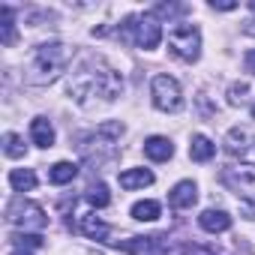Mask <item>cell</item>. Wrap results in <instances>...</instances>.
<instances>
[{
    "label": "cell",
    "mask_w": 255,
    "mask_h": 255,
    "mask_svg": "<svg viewBox=\"0 0 255 255\" xmlns=\"http://www.w3.org/2000/svg\"><path fill=\"white\" fill-rule=\"evenodd\" d=\"M0 42L12 45L15 42V21H12V9L0 6Z\"/></svg>",
    "instance_id": "obj_17"
},
{
    "label": "cell",
    "mask_w": 255,
    "mask_h": 255,
    "mask_svg": "<svg viewBox=\"0 0 255 255\" xmlns=\"http://www.w3.org/2000/svg\"><path fill=\"white\" fill-rule=\"evenodd\" d=\"M9 183H12L15 192H30V189L36 186V174H33L30 168H15V171L9 174Z\"/></svg>",
    "instance_id": "obj_18"
},
{
    "label": "cell",
    "mask_w": 255,
    "mask_h": 255,
    "mask_svg": "<svg viewBox=\"0 0 255 255\" xmlns=\"http://www.w3.org/2000/svg\"><path fill=\"white\" fill-rule=\"evenodd\" d=\"M84 198H87L93 207H108V201H111V195H108V186H105V183H93V186L84 192Z\"/></svg>",
    "instance_id": "obj_21"
},
{
    "label": "cell",
    "mask_w": 255,
    "mask_h": 255,
    "mask_svg": "<svg viewBox=\"0 0 255 255\" xmlns=\"http://www.w3.org/2000/svg\"><path fill=\"white\" fill-rule=\"evenodd\" d=\"M150 93H153V105H156L159 111H177V108L183 105L180 84H177V78H171V75H156Z\"/></svg>",
    "instance_id": "obj_6"
},
{
    "label": "cell",
    "mask_w": 255,
    "mask_h": 255,
    "mask_svg": "<svg viewBox=\"0 0 255 255\" xmlns=\"http://www.w3.org/2000/svg\"><path fill=\"white\" fill-rule=\"evenodd\" d=\"M243 30H246V33H255V21H249V24H246Z\"/></svg>",
    "instance_id": "obj_27"
},
{
    "label": "cell",
    "mask_w": 255,
    "mask_h": 255,
    "mask_svg": "<svg viewBox=\"0 0 255 255\" xmlns=\"http://www.w3.org/2000/svg\"><path fill=\"white\" fill-rule=\"evenodd\" d=\"M6 219L12 225H24V228H45V222H48L45 210L27 198H12L6 207Z\"/></svg>",
    "instance_id": "obj_5"
},
{
    "label": "cell",
    "mask_w": 255,
    "mask_h": 255,
    "mask_svg": "<svg viewBox=\"0 0 255 255\" xmlns=\"http://www.w3.org/2000/svg\"><path fill=\"white\" fill-rule=\"evenodd\" d=\"M249 9H252V12H255V0H252V3H249Z\"/></svg>",
    "instance_id": "obj_29"
},
{
    "label": "cell",
    "mask_w": 255,
    "mask_h": 255,
    "mask_svg": "<svg viewBox=\"0 0 255 255\" xmlns=\"http://www.w3.org/2000/svg\"><path fill=\"white\" fill-rule=\"evenodd\" d=\"M132 219H138V222L159 219V204L156 201H138V204H132Z\"/></svg>",
    "instance_id": "obj_19"
},
{
    "label": "cell",
    "mask_w": 255,
    "mask_h": 255,
    "mask_svg": "<svg viewBox=\"0 0 255 255\" xmlns=\"http://www.w3.org/2000/svg\"><path fill=\"white\" fill-rule=\"evenodd\" d=\"M168 48L174 57L186 60V63H195L201 57V33L195 24H177L171 33H168Z\"/></svg>",
    "instance_id": "obj_4"
},
{
    "label": "cell",
    "mask_w": 255,
    "mask_h": 255,
    "mask_svg": "<svg viewBox=\"0 0 255 255\" xmlns=\"http://www.w3.org/2000/svg\"><path fill=\"white\" fill-rule=\"evenodd\" d=\"M183 12H186V6H168V3L153 9V15H159V18H171V15H183Z\"/></svg>",
    "instance_id": "obj_24"
},
{
    "label": "cell",
    "mask_w": 255,
    "mask_h": 255,
    "mask_svg": "<svg viewBox=\"0 0 255 255\" xmlns=\"http://www.w3.org/2000/svg\"><path fill=\"white\" fill-rule=\"evenodd\" d=\"M246 72H255V51H246Z\"/></svg>",
    "instance_id": "obj_26"
},
{
    "label": "cell",
    "mask_w": 255,
    "mask_h": 255,
    "mask_svg": "<svg viewBox=\"0 0 255 255\" xmlns=\"http://www.w3.org/2000/svg\"><path fill=\"white\" fill-rule=\"evenodd\" d=\"M249 141H252L249 126H234V129L228 132V138H225V144H228V150H231V153H246Z\"/></svg>",
    "instance_id": "obj_14"
},
{
    "label": "cell",
    "mask_w": 255,
    "mask_h": 255,
    "mask_svg": "<svg viewBox=\"0 0 255 255\" xmlns=\"http://www.w3.org/2000/svg\"><path fill=\"white\" fill-rule=\"evenodd\" d=\"M9 255H30V252H24V249H15V252H9Z\"/></svg>",
    "instance_id": "obj_28"
},
{
    "label": "cell",
    "mask_w": 255,
    "mask_h": 255,
    "mask_svg": "<svg viewBox=\"0 0 255 255\" xmlns=\"http://www.w3.org/2000/svg\"><path fill=\"white\" fill-rule=\"evenodd\" d=\"M213 153H216V144H213L207 135H195V138H192L189 156H192L195 162H207V159H213Z\"/></svg>",
    "instance_id": "obj_13"
},
{
    "label": "cell",
    "mask_w": 255,
    "mask_h": 255,
    "mask_svg": "<svg viewBox=\"0 0 255 255\" xmlns=\"http://www.w3.org/2000/svg\"><path fill=\"white\" fill-rule=\"evenodd\" d=\"M150 183H153V171H147V168H126L120 174V186L123 189H144Z\"/></svg>",
    "instance_id": "obj_12"
},
{
    "label": "cell",
    "mask_w": 255,
    "mask_h": 255,
    "mask_svg": "<svg viewBox=\"0 0 255 255\" xmlns=\"http://www.w3.org/2000/svg\"><path fill=\"white\" fill-rule=\"evenodd\" d=\"M81 231H84L87 237H93V240H105V237H108V225H105L96 213L81 216Z\"/></svg>",
    "instance_id": "obj_16"
},
{
    "label": "cell",
    "mask_w": 255,
    "mask_h": 255,
    "mask_svg": "<svg viewBox=\"0 0 255 255\" xmlns=\"http://www.w3.org/2000/svg\"><path fill=\"white\" fill-rule=\"evenodd\" d=\"M3 153H6L9 159H21V156L27 153V144H24L15 132H6V135H3Z\"/></svg>",
    "instance_id": "obj_20"
},
{
    "label": "cell",
    "mask_w": 255,
    "mask_h": 255,
    "mask_svg": "<svg viewBox=\"0 0 255 255\" xmlns=\"http://www.w3.org/2000/svg\"><path fill=\"white\" fill-rule=\"evenodd\" d=\"M198 225L204 231H210V234H219V231H228L231 228V216L225 210H204L198 216Z\"/></svg>",
    "instance_id": "obj_11"
},
{
    "label": "cell",
    "mask_w": 255,
    "mask_h": 255,
    "mask_svg": "<svg viewBox=\"0 0 255 255\" xmlns=\"http://www.w3.org/2000/svg\"><path fill=\"white\" fill-rule=\"evenodd\" d=\"M168 201H171L174 210H186V207H192V204L198 201V186H195L192 180H180V183L171 189Z\"/></svg>",
    "instance_id": "obj_8"
},
{
    "label": "cell",
    "mask_w": 255,
    "mask_h": 255,
    "mask_svg": "<svg viewBox=\"0 0 255 255\" xmlns=\"http://www.w3.org/2000/svg\"><path fill=\"white\" fill-rule=\"evenodd\" d=\"M252 117H255V105H252Z\"/></svg>",
    "instance_id": "obj_30"
},
{
    "label": "cell",
    "mask_w": 255,
    "mask_h": 255,
    "mask_svg": "<svg viewBox=\"0 0 255 255\" xmlns=\"http://www.w3.org/2000/svg\"><path fill=\"white\" fill-rule=\"evenodd\" d=\"M120 39H123V42H132V45H138V48H144V51H150V48L159 45L162 27H159L156 15H150V12H144V15H129V18L120 24Z\"/></svg>",
    "instance_id": "obj_3"
},
{
    "label": "cell",
    "mask_w": 255,
    "mask_h": 255,
    "mask_svg": "<svg viewBox=\"0 0 255 255\" xmlns=\"http://www.w3.org/2000/svg\"><path fill=\"white\" fill-rule=\"evenodd\" d=\"M69 96L81 105H93L96 99L99 102H111L120 96L123 90V78L114 66H108L102 57H87L78 63V69L69 75V84H66Z\"/></svg>",
    "instance_id": "obj_1"
},
{
    "label": "cell",
    "mask_w": 255,
    "mask_h": 255,
    "mask_svg": "<svg viewBox=\"0 0 255 255\" xmlns=\"http://www.w3.org/2000/svg\"><path fill=\"white\" fill-rule=\"evenodd\" d=\"M72 60V48L63 42H42L33 48L27 69H24V81L27 84H51L60 72H66Z\"/></svg>",
    "instance_id": "obj_2"
},
{
    "label": "cell",
    "mask_w": 255,
    "mask_h": 255,
    "mask_svg": "<svg viewBox=\"0 0 255 255\" xmlns=\"http://www.w3.org/2000/svg\"><path fill=\"white\" fill-rule=\"evenodd\" d=\"M75 174H78V165H72V162H54V165L48 168V180H51V183H57V186L72 183V180H75Z\"/></svg>",
    "instance_id": "obj_15"
},
{
    "label": "cell",
    "mask_w": 255,
    "mask_h": 255,
    "mask_svg": "<svg viewBox=\"0 0 255 255\" xmlns=\"http://www.w3.org/2000/svg\"><path fill=\"white\" fill-rule=\"evenodd\" d=\"M144 153H147V159H153V162H165V159L174 156V144H171L168 138H162V135H153V138L144 141Z\"/></svg>",
    "instance_id": "obj_10"
},
{
    "label": "cell",
    "mask_w": 255,
    "mask_h": 255,
    "mask_svg": "<svg viewBox=\"0 0 255 255\" xmlns=\"http://www.w3.org/2000/svg\"><path fill=\"white\" fill-rule=\"evenodd\" d=\"M123 249L129 252V255H168V243H165V237H159V234L132 237V240L123 243Z\"/></svg>",
    "instance_id": "obj_7"
},
{
    "label": "cell",
    "mask_w": 255,
    "mask_h": 255,
    "mask_svg": "<svg viewBox=\"0 0 255 255\" xmlns=\"http://www.w3.org/2000/svg\"><path fill=\"white\" fill-rule=\"evenodd\" d=\"M246 93H249L246 81H237V84L228 87V102H231V105H240V102H246Z\"/></svg>",
    "instance_id": "obj_22"
},
{
    "label": "cell",
    "mask_w": 255,
    "mask_h": 255,
    "mask_svg": "<svg viewBox=\"0 0 255 255\" xmlns=\"http://www.w3.org/2000/svg\"><path fill=\"white\" fill-rule=\"evenodd\" d=\"M30 138H33V144L36 147H54V126H51V120L48 117H33V123H30Z\"/></svg>",
    "instance_id": "obj_9"
},
{
    "label": "cell",
    "mask_w": 255,
    "mask_h": 255,
    "mask_svg": "<svg viewBox=\"0 0 255 255\" xmlns=\"http://www.w3.org/2000/svg\"><path fill=\"white\" fill-rule=\"evenodd\" d=\"M210 9H222V12H228V9H237V3H234V0H210Z\"/></svg>",
    "instance_id": "obj_25"
},
{
    "label": "cell",
    "mask_w": 255,
    "mask_h": 255,
    "mask_svg": "<svg viewBox=\"0 0 255 255\" xmlns=\"http://www.w3.org/2000/svg\"><path fill=\"white\" fill-rule=\"evenodd\" d=\"M9 240H15L21 249H39L42 246V237L39 234H12Z\"/></svg>",
    "instance_id": "obj_23"
}]
</instances>
